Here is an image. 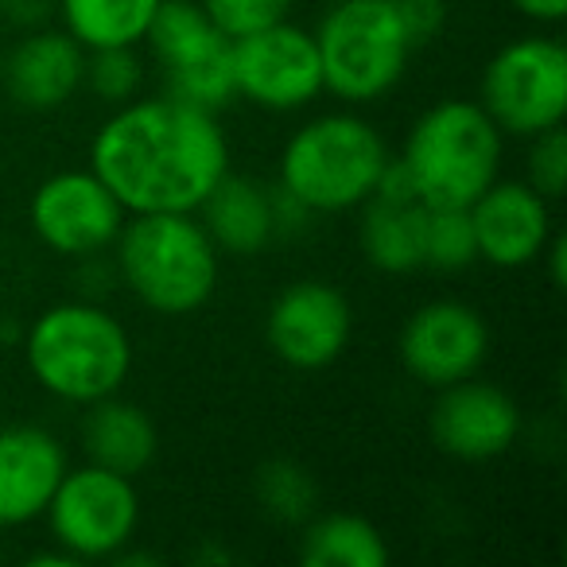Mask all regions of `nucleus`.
<instances>
[{"label":"nucleus","mask_w":567,"mask_h":567,"mask_svg":"<svg viewBox=\"0 0 567 567\" xmlns=\"http://www.w3.org/2000/svg\"><path fill=\"white\" fill-rule=\"evenodd\" d=\"M90 172L125 214H195L229 172V141L210 110L172 94L144 97L97 128Z\"/></svg>","instance_id":"obj_1"},{"label":"nucleus","mask_w":567,"mask_h":567,"mask_svg":"<svg viewBox=\"0 0 567 567\" xmlns=\"http://www.w3.org/2000/svg\"><path fill=\"white\" fill-rule=\"evenodd\" d=\"M24 362L40 389L66 404H94L121 393L133 373L125 323L86 300L55 303L24 334Z\"/></svg>","instance_id":"obj_2"},{"label":"nucleus","mask_w":567,"mask_h":567,"mask_svg":"<svg viewBox=\"0 0 567 567\" xmlns=\"http://www.w3.org/2000/svg\"><path fill=\"white\" fill-rule=\"evenodd\" d=\"M113 245L121 280L156 316H190L218 288V245L195 214H133Z\"/></svg>","instance_id":"obj_3"},{"label":"nucleus","mask_w":567,"mask_h":567,"mask_svg":"<svg viewBox=\"0 0 567 567\" xmlns=\"http://www.w3.org/2000/svg\"><path fill=\"white\" fill-rule=\"evenodd\" d=\"M389 164L381 133L358 113H323L280 152V187L311 214H342L365 203Z\"/></svg>","instance_id":"obj_4"},{"label":"nucleus","mask_w":567,"mask_h":567,"mask_svg":"<svg viewBox=\"0 0 567 567\" xmlns=\"http://www.w3.org/2000/svg\"><path fill=\"white\" fill-rule=\"evenodd\" d=\"M401 164L427 206H471L497 179L502 133L482 105L451 97L412 125Z\"/></svg>","instance_id":"obj_5"},{"label":"nucleus","mask_w":567,"mask_h":567,"mask_svg":"<svg viewBox=\"0 0 567 567\" xmlns=\"http://www.w3.org/2000/svg\"><path fill=\"white\" fill-rule=\"evenodd\" d=\"M316 35L323 90L342 102H378L404 79L412 43L393 0H339Z\"/></svg>","instance_id":"obj_6"},{"label":"nucleus","mask_w":567,"mask_h":567,"mask_svg":"<svg viewBox=\"0 0 567 567\" xmlns=\"http://www.w3.org/2000/svg\"><path fill=\"white\" fill-rule=\"evenodd\" d=\"M482 110L497 133L536 136L567 117V51L556 40H513L486 63Z\"/></svg>","instance_id":"obj_7"},{"label":"nucleus","mask_w":567,"mask_h":567,"mask_svg":"<svg viewBox=\"0 0 567 567\" xmlns=\"http://www.w3.org/2000/svg\"><path fill=\"white\" fill-rule=\"evenodd\" d=\"M152 59L164 71L167 94L198 110L218 113L234 94V40L218 32L195 0H159L156 17L144 32Z\"/></svg>","instance_id":"obj_8"},{"label":"nucleus","mask_w":567,"mask_h":567,"mask_svg":"<svg viewBox=\"0 0 567 567\" xmlns=\"http://www.w3.org/2000/svg\"><path fill=\"white\" fill-rule=\"evenodd\" d=\"M48 525L59 548L74 559H113L125 551L141 525V494L133 478L90 463L59 478L48 505Z\"/></svg>","instance_id":"obj_9"},{"label":"nucleus","mask_w":567,"mask_h":567,"mask_svg":"<svg viewBox=\"0 0 567 567\" xmlns=\"http://www.w3.org/2000/svg\"><path fill=\"white\" fill-rule=\"evenodd\" d=\"M229 63H234V94L268 113L303 110L323 94L316 35L288 20L234 40Z\"/></svg>","instance_id":"obj_10"},{"label":"nucleus","mask_w":567,"mask_h":567,"mask_svg":"<svg viewBox=\"0 0 567 567\" xmlns=\"http://www.w3.org/2000/svg\"><path fill=\"white\" fill-rule=\"evenodd\" d=\"M272 354L292 370H327L339 362L354 334L350 300L323 280H296L272 300L265 319Z\"/></svg>","instance_id":"obj_11"},{"label":"nucleus","mask_w":567,"mask_h":567,"mask_svg":"<svg viewBox=\"0 0 567 567\" xmlns=\"http://www.w3.org/2000/svg\"><path fill=\"white\" fill-rule=\"evenodd\" d=\"M28 218L51 252L94 257L117 241L125 226V206L94 172H59L35 187Z\"/></svg>","instance_id":"obj_12"},{"label":"nucleus","mask_w":567,"mask_h":567,"mask_svg":"<svg viewBox=\"0 0 567 567\" xmlns=\"http://www.w3.org/2000/svg\"><path fill=\"white\" fill-rule=\"evenodd\" d=\"M401 365L427 389L478 378L489 354V327L471 303L432 300L409 316L396 339Z\"/></svg>","instance_id":"obj_13"},{"label":"nucleus","mask_w":567,"mask_h":567,"mask_svg":"<svg viewBox=\"0 0 567 567\" xmlns=\"http://www.w3.org/2000/svg\"><path fill=\"white\" fill-rule=\"evenodd\" d=\"M432 404V440L443 455L463 463H486L517 443L520 409L505 389L489 381H455L447 389H435Z\"/></svg>","instance_id":"obj_14"},{"label":"nucleus","mask_w":567,"mask_h":567,"mask_svg":"<svg viewBox=\"0 0 567 567\" xmlns=\"http://www.w3.org/2000/svg\"><path fill=\"white\" fill-rule=\"evenodd\" d=\"M478 260L494 268H525L544 257L551 237L548 198L520 179H494L471 206Z\"/></svg>","instance_id":"obj_15"},{"label":"nucleus","mask_w":567,"mask_h":567,"mask_svg":"<svg viewBox=\"0 0 567 567\" xmlns=\"http://www.w3.org/2000/svg\"><path fill=\"white\" fill-rule=\"evenodd\" d=\"M424 214L427 203L420 198L412 175L401 159H389L381 179L362 203V252L373 268L389 276H404L424 268Z\"/></svg>","instance_id":"obj_16"},{"label":"nucleus","mask_w":567,"mask_h":567,"mask_svg":"<svg viewBox=\"0 0 567 567\" xmlns=\"http://www.w3.org/2000/svg\"><path fill=\"white\" fill-rule=\"evenodd\" d=\"M63 474L66 451L55 435L43 427H4L0 432V528L40 520Z\"/></svg>","instance_id":"obj_17"},{"label":"nucleus","mask_w":567,"mask_h":567,"mask_svg":"<svg viewBox=\"0 0 567 567\" xmlns=\"http://www.w3.org/2000/svg\"><path fill=\"white\" fill-rule=\"evenodd\" d=\"M86 74V48L66 32H35L9 55L4 79L20 110L48 113L66 105Z\"/></svg>","instance_id":"obj_18"},{"label":"nucleus","mask_w":567,"mask_h":567,"mask_svg":"<svg viewBox=\"0 0 567 567\" xmlns=\"http://www.w3.org/2000/svg\"><path fill=\"white\" fill-rule=\"evenodd\" d=\"M86 409L90 412L86 424H82V447H86L90 463L136 478L159 451V435L152 416L141 404L117 401V393L102 396V401L86 404Z\"/></svg>","instance_id":"obj_19"},{"label":"nucleus","mask_w":567,"mask_h":567,"mask_svg":"<svg viewBox=\"0 0 567 567\" xmlns=\"http://www.w3.org/2000/svg\"><path fill=\"white\" fill-rule=\"evenodd\" d=\"M203 226L218 252H234V257H249V252L265 249L272 241V190L260 183L241 179V175H221L218 187L203 198Z\"/></svg>","instance_id":"obj_20"},{"label":"nucleus","mask_w":567,"mask_h":567,"mask_svg":"<svg viewBox=\"0 0 567 567\" xmlns=\"http://www.w3.org/2000/svg\"><path fill=\"white\" fill-rule=\"evenodd\" d=\"M159 0H59L66 35L86 51L136 48L156 17Z\"/></svg>","instance_id":"obj_21"},{"label":"nucleus","mask_w":567,"mask_h":567,"mask_svg":"<svg viewBox=\"0 0 567 567\" xmlns=\"http://www.w3.org/2000/svg\"><path fill=\"white\" fill-rule=\"evenodd\" d=\"M300 559L308 567H385L389 544L378 525L354 513H327L311 520L300 540Z\"/></svg>","instance_id":"obj_22"},{"label":"nucleus","mask_w":567,"mask_h":567,"mask_svg":"<svg viewBox=\"0 0 567 567\" xmlns=\"http://www.w3.org/2000/svg\"><path fill=\"white\" fill-rule=\"evenodd\" d=\"M474 260H478V249H474L471 210H466V206H427L424 268H435V272H463Z\"/></svg>","instance_id":"obj_23"},{"label":"nucleus","mask_w":567,"mask_h":567,"mask_svg":"<svg viewBox=\"0 0 567 567\" xmlns=\"http://www.w3.org/2000/svg\"><path fill=\"white\" fill-rule=\"evenodd\" d=\"M257 497L265 505L268 517L276 520H308L316 513V478L303 471L300 463H288V458H272L257 471Z\"/></svg>","instance_id":"obj_24"},{"label":"nucleus","mask_w":567,"mask_h":567,"mask_svg":"<svg viewBox=\"0 0 567 567\" xmlns=\"http://www.w3.org/2000/svg\"><path fill=\"white\" fill-rule=\"evenodd\" d=\"M144 66L136 59L133 48H102V51H86V74H82V86L94 90L102 102L125 105L136 94L144 79Z\"/></svg>","instance_id":"obj_25"},{"label":"nucleus","mask_w":567,"mask_h":567,"mask_svg":"<svg viewBox=\"0 0 567 567\" xmlns=\"http://www.w3.org/2000/svg\"><path fill=\"white\" fill-rule=\"evenodd\" d=\"M198 4L229 40H241V35H252L260 28L280 24V20H288V9H292V0H198Z\"/></svg>","instance_id":"obj_26"},{"label":"nucleus","mask_w":567,"mask_h":567,"mask_svg":"<svg viewBox=\"0 0 567 567\" xmlns=\"http://www.w3.org/2000/svg\"><path fill=\"white\" fill-rule=\"evenodd\" d=\"M525 183L536 190V195L548 198V203L567 190V133H564V125H551L533 136Z\"/></svg>","instance_id":"obj_27"},{"label":"nucleus","mask_w":567,"mask_h":567,"mask_svg":"<svg viewBox=\"0 0 567 567\" xmlns=\"http://www.w3.org/2000/svg\"><path fill=\"white\" fill-rule=\"evenodd\" d=\"M393 9L401 17L412 51L424 48L427 40H435L440 28L447 24V0H393Z\"/></svg>","instance_id":"obj_28"},{"label":"nucleus","mask_w":567,"mask_h":567,"mask_svg":"<svg viewBox=\"0 0 567 567\" xmlns=\"http://www.w3.org/2000/svg\"><path fill=\"white\" fill-rule=\"evenodd\" d=\"M513 9L536 24H559L567 17V0H513Z\"/></svg>","instance_id":"obj_29"},{"label":"nucleus","mask_w":567,"mask_h":567,"mask_svg":"<svg viewBox=\"0 0 567 567\" xmlns=\"http://www.w3.org/2000/svg\"><path fill=\"white\" fill-rule=\"evenodd\" d=\"M544 252H548V276H551V284H556V288H564V280H567V241H564V237L551 234L548 245H544Z\"/></svg>","instance_id":"obj_30"},{"label":"nucleus","mask_w":567,"mask_h":567,"mask_svg":"<svg viewBox=\"0 0 567 567\" xmlns=\"http://www.w3.org/2000/svg\"><path fill=\"white\" fill-rule=\"evenodd\" d=\"M0 4H4V0H0Z\"/></svg>","instance_id":"obj_31"}]
</instances>
